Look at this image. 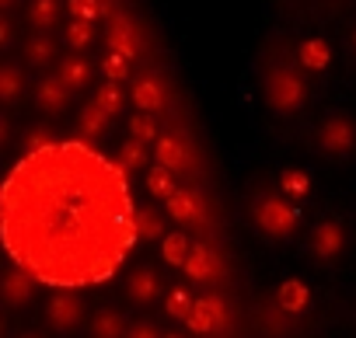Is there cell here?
I'll list each match as a JSON object with an SVG mask.
<instances>
[{"mask_svg": "<svg viewBox=\"0 0 356 338\" xmlns=\"http://www.w3.org/2000/svg\"><path fill=\"white\" fill-rule=\"evenodd\" d=\"M150 192L154 196H161V199H168V196H175L178 192V185H175V178H171V171H168V167H154V171H150Z\"/></svg>", "mask_w": 356, "mask_h": 338, "instance_id": "obj_24", "label": "cell"}, {"mask_svg": "<svg viewBox=\"0 0 356 338\" xmlns=\"http://www.w3.org/2000/svg\"><path fill=\"white\" fill-rule=\"evenodd\" d=\"M0 8H4V11H11V8H15V0H0Z\"/></svg>", "mask_w": 356, "mask_h": 338, "instance_id": "obj_37", "label": "cell"}, {"mask_svg": "<svg viewBox=\"0 0 356 338\" xmlns=\"http://www.w3.org/2000/svg\"><path fill=\"white\" fill-rule=\"evenodd\" d=\"M342 241H346L342 223L339 220H321L314 227V234H311V255L318 262H335L339 251H342Z\"/></svg>", "mask_w": 356, "mask_h": 338, "instance_id": "obj_4", "label": "cell"}, {"mask_svg": "<svg viewBox=\"0 0 356 338\" xmlns=\"http://www.w3.org/2000/svg\"><path fill=\"white\" fill-rule=\"evenodd\" d=\"M95 105H102L108 115H115V112L122 108V91H119V84L105 81V84L98 87V98H95Z\"/></svg>", "mask_w": 356, "mask_h": 338, "instance_id": "obj_26", "label": "cell"}, {"mask_svg": "<svg viewBox=\"0 0 356 338\" xmlns=\"http://www.w3.org/2000/svg\"><path fill=\"white\" fill-rule=\"evenodd\" d=\"M98 4H105V0H98Z\"/></svg>", "mask_w": 356, "mask_h": 338, "instance_id": "obj_41", "label": "cell"}, {"mask_svg": "<svg viewBox=\"0 0 356 338\" xmlns=\"http://www.w3.org/2000/svg\"><path fill=\"white\" fill-rule=\"evenodd\" d=\"M186 160H189V153H186V146H182V140H178V136H161L157 140V164L168 167L171 175L182 171Z\"/></svg>", "mask_w": 356, "mask_h": 338, "instance_id": "obj_8", "label": "cell"}, {"mask_svg": "<svg viewBox=\"0 0 356 338\" xmlns=\"http://www.w3.org/2000/svg\"><path fill=\"white\" fill-rule=\"evenodd\" d=\"M136 234L140 237H147V241H154V237H161L164 234V227H161V220H157V213H150V210H143L140 217H136Z\"/></svg>", "mask_w": 356, "mask_h": 338, "instance_id": "obj_29", "label": "cell"}, {"mask_svg": "<svg viewBox=\"0 0 356 338\" xmlns=\"http://www.w3.org/2000/svg\"><path fill=\"white\" fill-rule=\"evenodd\" d=\"M67 94H70V87L63 84V77H42L35 84V101L46 112H60L67 105Z\"/></svg>", "mask_w": 356, "mask_h": 338, "instance_id": "obj_7", "label": "cell"}, {"mask_svg": "<svg viewBox=\"0 0 356 338\" xmlns=\"http://www.w3.org/2000/svg\"><path fill=\"white\" fill-rule=\"evenodd\" d=\"M105 126H108V112L102 105H88L81 112V133L84 136H98V133H105Z\"/></svg>", "mask_w": 356, "mask_h": 338, "instance_id": "obj_19", "label": "cell"}, {"mask_svg": "<svg viewBox=\"0 0 356 338\" xmlns=\"http://www.w3.org/2000/svg\"><path fill=\"white\" fill-rule=\"evenodd\" d=\"M189 255H193V241H189L182 230L161 237V258H164L168 265H186V262H189Z\"/></svg>", "mask_w": 356, "mask_h": 338, "instance_id": "obj_10", "label": "cell"}, {"mask_svg": "<svg viewBox=\"0 0 356 338\" xmlns=\"http://www.w3.org/2000/svg\"><path fill=\"white\" fill-rule=\"evenodd\" d=\"M129 133H133V140H140V143H147V140H161L154 119H147V115H133V119H129Z\"/></svg>", "mask_w": 356, "mask_h": 338, "instance_id": "obj_31", "label": "cell"}, {"mask_svg": "<svg viewBox=\"0 0 356 338\" xmlns=\"http://www.w3.org/2000/svg\"><path fill=\"white\" fill-rule=\"evenodd\" d=\"M168 213L178 220V223H207V213L200 206V199L186 189H178L175 196H168Z\"/></svg>", "mask_w": 356, "mask_h": 338, "instance_id": "obj_5", "label": "cell"}, {"mask_svg": "<svg viewBox=\"0 0 356 338\" xmlns=\"http://www.w3.org/2000/svg\"><path fill=\"white\" fill-rule=\"evenodd\" d=\"M353 49H356V32H353Z\"/></svg>", "mask_w": 356, "mask_h": 338, "instance_id": "obj_38", "label": "cell"}, {"mask_svg": "<svg viewBox=\"0 0 356 338\" xmlns=\"http://www.w3.org/2000/svg\"><path fill=\"white\" fill-rule=\"evenodd\" d=\"M143 160H147L143 143H140V140H126V143H122V164H126V167H140Z\"/></svg>", "mask_w": 356, "mask_h": 338, "instance_id": "obj_33", "label": "cell"}, {"mask_svg": "<svg viewBox=\"0 0 356 338\" xmlns=\"http://www.w3.org/2000/svg\"><path fill=\"white\" fill-rule=\"evenodd\" d=\"M102 74H105L112 84H119V81H126V74H129V60L108 49V56L102 60Z\"/></svg>", "mask_w": 356, "mask_h": 338, "instance_id": "obj_25", "label": "cell"}, {"mask_svg": "<svg viewBox=\"0 0 356 338\" xmlns=\"http://www.w3.org/2000/svg\"><path fill=\"white\" fill-rule=\"evenodd\" d=\"M108 49L119 53V56H126V60L136 56V35H133V25H129L126 15H115L112 18V25H108Z\"/></svg>", "mask_w": 356, "mask_h": 338, "instance_id": "obj_6", "label": "cell"}, {"mask_svg": "<svg viewBox=\"0 0 356 338\" xmlns=\"http://www.w3.org/2000/svg\"><path fill=\"white\" fill-rule=\"evenodd\" d=\"M186 272H189L193 279H200V282L213 279V255H210L207 244H193V255H189V262H186Z\"/></svg>", "mask_w": 356, "mask_h": 338, "instance_id": "obj_14", "label": "cell"}, {"mask_svg": "<svg viewBox=\"0 0 356 338\" xmlns=\"http://www.w3.org/2000/svg\"><path fill=\"white\" fill-rule=\"evenodd\" d=\"M168 338H178V335H168Z\"/></svg>", "mask_w": 356, "mask_h": 338, "instance_id": "obj_39", "label": "cell"}, {"mask_svg": "<svg viewBox=\"0 0 356 338\" xmlns=\"http://www.w3.org/2000/svg\"><path fill=\"white\" fill-rule=\"evenodd\" d=\"M266 101H269L273 112L293 115V112H300L304 101H307V84L300 81L297 70H290V67H273V70L266 74Z\"/></svg>", "mask_w": 356, "mask_h": 338, "instance_id": "obj_1", "label": "cell"}, {"mask_svg": "<svg viewBox=\"0 0 356 338\" xmlns=\"http://www.w3.org/2000/svg\"><path fill=\"white\" fill-rule=\"evenodd\" d=\"M11 42H15V28H11V22H4L0 25V46L11 49Z\"/></svg>", "mask_w": 356, "mask_h": 338, "instance_id": "obj_36", "label": "cell"}, {"mask_svg": "<svg viewBox=\"0 0 356 338\" xmlns=\"http://www.w3.org/2000/svg\"><path fill=\"white\" fill-rule=\"evenodd\" d=\"M25 338H35V335H25Z\"/></svg>", "mask_w": 356, "mask_h": 338, "instance_id": "obj_40", "label": "cell"}, {"mask_svg": "<svg viewBox=\"0 0 356 338\" xmlns=\"http://www.w3.org/2000/svg\"><path fill=\"white\" fill-rule=\"evenodd\" d=\"M207 303H210V310H213V321H217V328L227 321V307H224V300L220 296H207Z\"/></svg>", "mask_w": 356, "mask_h": 338, "instance_id": "obj_34", "label": "cell"}, {"mask_svg": "<svg viewBox=\"0 0 356 338\" xmlns=\"http://www.w3.org/2000/svg\"><path fill=\"white\" fill-rule=\"evenodd\" d=\"M129 296H133L136 303H150V300L157 296V276H154L150 269H140V272L129 279Z\"/></svg>", "mask_w": 356, "mask_h": 338, "instance_id": "obj_15", "label": "cell"}, {"mask_svg": "<svg viewBox=\"0 0 356 338\" xmlns=\"http://www.w3.org/2000/svg\"><path fill=\"white\" fill-rule=\"evenodd\" d=\"M332 63V46L325 42V39H307L304 46H300V67H307V70H325Z\"/></svg>", "mask_w": 356, "mask_h": 338, "instance_id": "obj_13", "label": "cell"}, {"mask_svg": "<svg viewBox=\"0 0 356 338\" xmlns=\"http://www.w3.org/2000/svg\"><path fill=\"white\" fill-rule=\"evenodd\" d=\"M307 175H300V171H290V175H283V182H280V189L286 192V196H293V199H300L304 192H307Z\"/></svg>", "mask_w": 356, "mask_h": 338, "instance_id": "obj_32", "label": "cell"}, {"mask_svg": "<svg viewBox=\"0 0 356 338\" xmlns=\"http://www.w3.org/2000/svg\"><path fill=\"white\" fill-rule=\"evenodd\" d=\"M29 18H32V25L49 28L56 22V0H35V4L29 8Z\"/></svg>", "mask_w": 356, "mask_h": 338, "instance_id": "obj_27", "label": "cell"}, {"mask_svg": "<svg viewBox=\"0 0 356 338\" xmlns=\"http://www.w3.org/2000/svg\"><path fill=\"white\" fill-rule=\"evenodd\" d=\"M4 289H8V303H11V307H22V303L29 300V293H32V282H29L25 272H11Z\"/></svg>", "mask_w": 356, "mask_h": 338, "instance_id": "obj_23", "label": "cell"}, {"mask_svg": "<svg viewBox=\"0 0 356 338\" xmlns=\"http://www.w3.org/2000/svg\"><path fill=\"white\" fill-rule=\"evenodd\" d=\"M18 94H22V67L4 63V70H0V98L11 105V101H18Z\"/></svg>", "mask_w": 356, "mask_h": 338, "instance_id": "obj_17", "label": "cell"}, {"mask_svg": "<svg viewBox=\"0 0 356 338\" xmlns=\"http://www.w3.org/2000/svg\"><path fill=\"white\" fill-rule=\"evenodd\" d=\"M276 307L280 310H286V314H300L304 307H307V286L300 282V279H286L283 286H280V293H276Z\"/></svg>", "mask_w": 356, "mask_h": 338, "instance_id": "obj_11", "label": "cell"}, {"mask_svg": "<svg viewBox=\"0 0 356 338\" xmlns=\"http://www.w3.org/2000/svg\"><path fill=\"white\" fill-rule=\"evenodd\" d=\"M196 335H213V328H217V321H213V310H210V303H207V296L203 300H196V307H193V314H189V321H186Z\"/></svg>", "mask_w": 356, "mask_h": 338, "instance_id": "obj_18", "label": "cell"}, {"mask_svg": "<svg viewBox=\"0 0 356 338\" xmlns=\"http://www.w3.org/2000/svg\"><path fill=\"white\" fill-rule=\"evenodd\" d=\"M126 335H129V338H157V331H154L150 324H136V328H129Z\"/></svg>", "mask_w": 356, "mask_h": 338, "instance_id": "obj_35", "label": "cell"}, {"mask_svg": "<svg viewBox=\"0 0 356 338\" xmlns=\"http://www.w3.org/2000/svg\"><path fill=\"white\" fill-rule=\"evenodd\" d=\"M67 46L70 49H88L91 46V22H70L67 25Z\"/></svg>", "mask_w": 356, "mask_h": 338, "instance_id": "obj_28", "label": "cell"}, {"mask_svg": "<svg viewBox=\"0 0 356 338\" xmlns=\"http://www.w3.org/2000/svg\"><path fill=\"white\" fill-rule=\"evenodd\" d=\"M300 220V210L297 206H286L280 196H262L255 203V227L266 234V237H286Z\"/></svg>", "mask_w": 356, "mask_h": 338, "instance_id": "obj_2", "label": "cell"}, {"mask_svg": "<svg viewBox=\"0 0 356 338\" xmlns=\"http://www.w3.org/2000/svg\"><path fill=\"white\" fill-rule=\"evenodd\" d=\"M193 307H196V300H193L186 289H175V293H168V303H164L168 317H175V321H189Z\"/></svg>", "mask_w": 356, "mask_h": 338, "instance_id": "obj_21", "label": "cell"}, {"mask_svg": "<svg viewBox=\"0 0 356 338\" xmlns=\"http://www.w3.org/2000/svg\"><path fill=\"white\" fill-rule=\"evenodd\" d=\"M46 314H49V321H53L56 328H74V324L81 321V303H77L74 296H53Z\"/></svg>", "mask_w": 356, "mask_h": 338, "instance_id": "obj_12", "label": "cell"}, {"mask_svg": "<svg viewBox=\"0 0 356 338\" xmlns=\"http://www.w3.org/2000/svg\"><path fill=\"white\" fill-rule=\"evenodd\" d=\"M318 146L325 153H332V157H346L356 146V126H353V119L342 115V112L328 115L321 122V129H318Z\"/></svg>", "mask_w": 356, "mask_h": 338, "instance_id": "obj_3", "label": "cell"}, {"mask_svg": "<svg viewBox=\"0 0 356 338\" xmlns=\"http://www.w3.org/2000/svg\"><path fill=\"white\" fill-rule=\"evenodd\" d=\"M60 77H63L67 87H84L88 77H91V70H88V63H84L81 56H67V60L60 63Z\"/></svg>", "mask_w": 356, "mask_h": 338, "instance_id": "obj_16", "label": "cell"}, {"mask_svg": "<svg viewBox=\"0 0 356 338\" xmlns=\"http://www.w3.org/2000/svg\"><path fill=\"white\" fill-rule=\"evenodd\" d=\"M53 53H56V46L49 42V35H35V39L29 42V49H25V56H29L32 67H46V63L53 60Z\"/></svg>", "mask_w": 356, "mask_h": 338, "instance_id": "obj_22", "label": "cell"}, {"mask_svg": "<svg viewBox=\"0 0 356 338\" xmlns=\"http://www.w3.org/2000/svg\"><path fill=\"white\" fill-rule=\"evenodd\" d=\"M67 8L74 15V22H95L102 15V4L98 0H67Z\"/></svg>", "mask_w": 356, "mask_h": 338, "instance_id": "obj_30", "label": "cell"}, {"mask_svg": "<svg viewBox=\"0 0 356 338\" xmlns=\"http://www.w3.org/2000/svg\"><path fill=\"white\" fill-rule=\"evenodd\" d=\"M133 101H136L140 112H161V105H164V87H161L154 77H140V81L133 84Z\"/></svg>", "mask_w": 356, "mask_h": 338, "instance_id": "obj_9", "label": "cell"}, {"mask_svg": "<svg viewBox=\"0 0 356 338\" xmlns=\"http://www.w3.org/2000/svg\"><path fill=\"white\" fill-rule=\"evenodd\" d=\"M91 335L95 338H122V317L112 314V310H102L91 324Z\"/></svg>", "mask_w": 356, "mask_h": 338, "instance_id": "obj_20", "label": "cell"}]
</instances>
